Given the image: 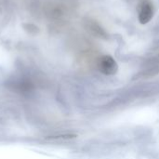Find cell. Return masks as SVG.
<instances>
[{"instance_id": "6da1fadb", "label": "cell", "mask_w": 159, "mask_h": 159, "mask_svg": "<svg viewBox=\"0 0 159 159\" xmlns=\"http://www.w3.org/2000/svg\"><path fill=\"white\" fill-rule=\"evenodd\" d=\"M98 69L105 75H114L118 71V64L110 55H103L98 61Z\"/></svg>"}, {"instance_id": "7a4b0ae2", "label": "cell", "mask_w": 159, "mask_h": 159, "mask_svg": "<svg viewBox=\"0 0 159 159\" xmlns=\"http://www.w3.org/2000/svg\"><path fill=\"white\" fill-rule=\"evenodd\" d=\"M139 21L141 24L148 23L154 15L153 6L149 1H143L139 7Z\"/></svg>"}, {"instance_id": "3957f363", "label": "cell", "mask_w": 159, "mask_h": 159, "mask_svg": "<svg viewBox=\"0 0 159 159\" xmlns=\"http://www.w3.org/2000/svg\"><path fill=\"white\" fill-rule=\"evenodd\" d=\"M24 27H28V28H30V29L26 30V31H27L28 33H30V34H35V33H37V32H38V28H37L35 25H34V24L27 23V24H25V25H24Z\"/></svg>"}]
</instances>
